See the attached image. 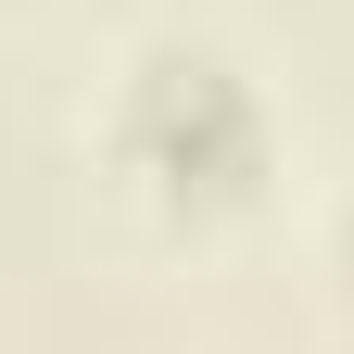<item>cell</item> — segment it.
<instances>
[{
  "instance_id": "cell-1",
  "label": "cell",
  "mask_w": 354,
  "mask_h": 354,
  "mask_svg": "<svg viewBox=\"0 0 354 354\" xmlns=\"http://www.w3.org/2000/svg\"><path fill=\"white\" fill-rule=\"evenodd\" d=\"M127 152H140V177L177 190V203H228L266 165V114H253V88L215 51H152L140 88H127Z\"/></svg>"
}]
</instances>
